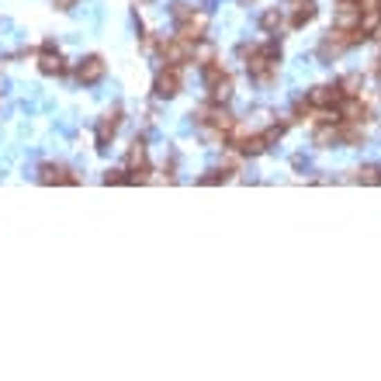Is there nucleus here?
<instances>
[{"instance_id":"obj_1","label":"nucleus","mask_w":381,"mask_h":381,"mask_svg":"<svg viewBox=\"0 0 381 381\" xmlns=\"http://www.w3.org/2000/svg\"><path fill=\"white\" fill-rule=\"evenodd\" d=\"M239 56L246 63L250 80L257 84H270L277 77V63H281V46L277 42H260V46H239Z\"/></svg>"},{"instance_id":"obj_2","label":"nucleus","mask_w":381,"mask_h":381,"mask_svg":"<svg viewBox=\"0 0 381 381\" xmlns=\"http://www.w3.org/2000/svg\"><path fill=\"white\" fill-rule=\"evenodd\" d=\"M125 170H129V184H146L149 180V146L142 136L132 139L129 156H125Z\"/></svg>"},{"instance_id":"obj_3","label":"nucleus","mask_w":381,"mask_h":381,"mask_svg":"<svg viewBox=\"0 0 381 381\" xmlns=\"http://www.w3.org/2000/svg\"><path fill=\"white\" fill-rule=\"evenodd\" d=\"M205 32H208V15L205 11H187L177 21V39H184V42H198V39H205Z\"/></svg>"},{"instance_id":"obj_4","label":"nucleus","mask_w":381,"mask_h":381,"mask_svg":"<svg viewBox=\"0 0 381 381\" xmlns=\"http://www.w3.org/2000/svg\"><path fill=\"white\" fill-rule=\"evenodd\" d=\"M191 46L194 42H184V39H163L160 42V59L167 63V66H180V63H191Z\"/></svg>"},{"instance_id":"obj_5","label":"nucleus","mask_w":381,"mask_h":381,"mask_svg":"<svg viewBox=\"0 0 381 381\" xmlns=\"http://www.w3.org/2000/svg\"><path fill=\"white\" fill-rule=\"evenodd\" d=\"M153 94L163 97V101L177 97L180 94V66H163L156 73V80H153Z\"/></svg>"},{"instance_id":"obj_6","label":"nucleus","mask_w":381,"mask_h":381,"mask_svg":"<svg viewBox=\"0 0 381 381\" xmlns=\"http://www.w3.org/2000/svg\"><path fill=\"white\" fill-rule=\"evenodd\" d=\"M118 129H122V108H111V111L97 122V132H94V142H97L101 153L111 146V139L118 136Z\"/></svg>"},{"instance_id":"obj_7","label":"nucleus","mask_w":381,"mask_h":381,"mask_svg":"<svg viewBox=\"0 0 381 381\" xmlns=\"http://www.w3.org/2000/svg\"><path fill=\"white\" fill-rule=\"evenodd\" d=\"M350 49V32H340V28H329V35L322 39V46H319V59H336V56H343Z\"/></svg>"},{"instance_id":"obj_8","label":"nucleus","mask_w":381,"mask_h":381,"mask_svg":"<svg viewBox=\"0 0 381 381\" xmlns=\"http://www.w3.org/2000/svg\"><path fill=\"white\" fill-rule=\"evenodd\" d=\"M305 101H308L315 111H326V108H336V104L343 101V94H340L336 84H322V87H312V91L305 94Z\"/></svg>"},{"instance_id":"obj_9","label":"nucleus","mask_w":381,"mask_h":381,"mask_svg":"<svg viewBox=\"0 0 381 381\" xmlns=\"http://www.w3.org/2000/svg\"><path fill=\"white\" fill-rule=\"evenodd\" d=\"M104 70H108V63H104L101 56H84L80 66H77V80L87 84V87H94V84L104 80Z\"/></svg>"},{"instance_id":"obj_10","label":"nucleus","mask_w":381,"mask_h":381,"mask_svg":"<svg viewBox=\"0 0 381 381\" xmlns=\"http://www.w3.org/2000/svg\"><path fill=\"white\" fill-rule=\"evenodd\" d=\"M39 70H42L46 77H63V73H66V63H63V56H59V49H56L53 42H46V46L39 49Z\"/></svg>"},{"instance_id":"obj_11","label":"nucleus","mask_w":381,"mask_h":381,"mask_svg":"<svg viewBox=\"0 0 381 381\" xmlns=\"http://www.w3.org/2000/svg\"><path fill=\"white\" fill-rule=\"evenodd\" d=\"M39 184H80V177L63 163H42L39 167Z\"/></svg>"},{"instance_id":"obj_12","label":"nucleus","mask_w":381,"mask_h":381,"mask_svg":"<svg viewBox=\"0 0 381 381\" xmlns=\"http://www.w3.org/2000/svg\"><path fill=\"white\" fill-rule=\"evenodd\" d=\"M336 108H340V118H343V122H353V125H364V122L371 118V108H367L360 97H343Z\"/></svg>"},{"instance_id":"obj_13","label":"nucleus","mask_w":381,"mask_h":381,"mask_svg":"<svg viewBox=\"0 0 381 381\" xmlns=\"http://www.w3.org/2000/svg\"><path fill=\"white\" fill-rule=\"evenodd\" d=\"M357 21H360L357 0H340V8H336V15H333V28L350 32V28H357Z\"/></svg>"},{"instance_id":"obj_14","label":"nucleus","mask_w":381,"mask_h":381,"mask_svg":"<svg viewBox=\"0 0 381 381\" xmlns=\"http://www.w3.org/2000/svg\"><path fill=\"white\" fill-rule=\"evenodd\" d=\"M315 146H319V149L343 146V142H340V122H319V125H315Z\"/></svg>"},{"instance_id":"obj_15","label":"nucleus","mask_w":381,"mask_h":381,"mask_svg":"<svg viewBox=\"0 0 381 381\" xmlns=\"http://www.w3.org/2000/svg\"><path fill=\"white\" fill-rule=\"evenodd\" d=\"M295 11H291V28H305L308 21H315V15H319V8L312 4V0H295V4H291Z\"/></svg>"},{"instance_id":"obj_16","label":"nucleus","mask_w":381,"mask_h":381,"mask_svg":"<svg viewBox=\"0 0 381 381\" xmlns=\"http://www.w3.org/2000/svg\"><path fill=\"white\" fill-rule=\"evenodd\" d=\"M208 101H212V104H229V101H232V77H229V73L208 87Z\"/></svg>"},{"instance_id":"obj_17","label":"nucleus","mask_w":381,"mask_h":381,"mask_svg":"<svg viewBox=\"0 0 381 381\" xmlns=\"http://www.w3.org/2000/svg\"><path fill=\"white\" fill-rule=\"evenodd\" d=\"M336 87H340L343 97H360V94H364V77H360V73H346V77L336 80Z\"/></svg>"},{"instance_id":"obj_18","label":"nucleus","mask_w":381,"mask_h":381,"mask_svg":"<svg viewBox=\"0 0 381 381\" xmlns=\"http://www.w3.org/2000/svg\"><path fill=\"white\" fill-rule=\"evenodd\" d=\"M191 63H198V66L215 63V46H212V42H205V39H198V42L191 46Z\"/></svg>"},{"instance_id":"obj_19","label":"nucleus","mask_w":381,"mask_h":381,"mask_svg":"<svg viewBox=\"0 0 381 381\" xmlns=\"http://www.w3.org/2000/svg\"><path fill=\"white\" fill-rule=\"evenodd\" d=\"M353 180L364 184V187H381V167H378V163H364V167L353 174Z\"/></svg>"},{"instance_id":"obj_20","label":"nucleus","mask_w":381,"mask_h":381,"mask_svg":"<svg viewBox=\"0 0 381 381\" xmlns=\"http://www.w3.org/2000/svg\"><path fill=\"white\" fill-rule=\"evenodd\" d=\"M281 25H284V15H281L277 8H270V11L260 15V28H263V32H277Z\"/></svg>"},{"instance_id":"obj_21","label":"nucleus","mask_w":381,"mask_h":381,"mask_svg":"<svg viewBox=\"0 0 381 381\" xmlns=\"http://www.w3.org/2000/svg\"><path fill=\"white\" fill-rule=\"evenodd\" d=\"M232 167H222V170H212V174H205V177H198V184H205V187H212V184H225V180H232Z\"/></svg>"},{"instance_id":"obj_22","label":"nucleus","mask_w":381,"mask_h":381,"mask_svg":"<svg viewBox=\"0 0 381 381\" xmlns=\"http://www.w3.org/2000/svg\"><path fill=\"white\" fill-rule=\"evenodd\" d=\"M378 25H381V11H360V21H357V28H360V32L374 35V32H378Z\"/></svg>"},{"instance_id":"obj_23","label":"nucleus","mask_w":381,"mask_h":381,"mask_svg":"<svg viewBox=\"0 0 381 381\" xmlns=\"http://www.w3.org/2000/svg\"><path fill=\"white\" fill-rule=\"evenodd\" d=\"M201 70H205V84H208V87H212L215 80H222V77H225V66H222L219 59H215V63H208V66H201Z\"/></svg>"},{"instance_id":"obj_24","label":"nucleus","mask_w":381,"mask_h":381,"mask_svg":"<svg viewBox=\"0 0 381 381\" xmlns=\"http://www.w3.org/2000/svg\"><path fill=\"white\" fill-rule=\"evenodd\" d=\"M288 132V122H277V125H267V132H263V139H267V146H274V142H281V136Z\"/></svg>"},{"instance_id":"obj_25","label":"nucleus","mask_w":381,"mask_h":381,"mask_svg":"<svg viewBox=\"0 0 381 381\" xmlns=\"http://www.w3.org/2000/svg\"><path fill=\"white\" fill-rule=\"evenodd\" d=\"M104 184H129V170H125V167L104 170Z\"/></svg>"},{"instance_id":"obj_26","label":"nucleus","mask_w":381,"mask_h":381,"mask_svg":"<svg viewBox=\"0 0 381 381\" xmlns=\"http://www.w3.org/2000/svg\"><path fill=\"white\" fill-rule=\"evenodd\" d=\"M53 8H56V11H73L77 0H53Z\"/></svg>"},{"instance_id":"obj_27","label":"nucleus","mask_w":381,"mask_h":381,"mask_svg":"<svg viewBox=\"0 0 381 381\" xmlns=\"http://www.w3.org/2000/svg\"><path fill=\"white\" fill-rule=\"evenodd\" d=\"M374 73H378V77H381V59H378V66H374Z\"/></svg>"},{"instance_id":"obj_28","label":"nucleus","mask_w":381,"mask_h":381,"mask_svg":"<svg viewBox=\"0 0 381 381\" xmlns=\"http://www.w3.org/2000/svg\"><path fill=\"white\" fill-rule=\"evenodd\" d=\"M139 4H149V0H139Z\"/></svg>"},{"instance_id":"obj_29","label":"nucleus","mask_w":381,"mask_h":381,"mask_svg":"<svg viewBox=\"0 0 381 381\" xmlns=\"http://www.w3.org/2000/svg\"><path fill=\"white\" fill-rule=\"evenodd\" d=\"M239 4H250V0H239Z\"/></svg>"}]
</instances>
